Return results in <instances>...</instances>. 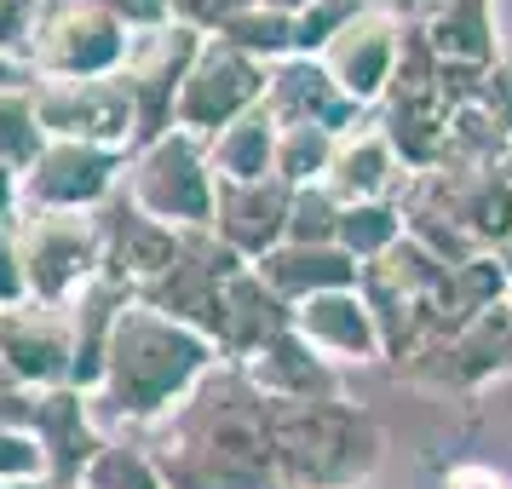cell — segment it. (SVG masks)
Segmentation results:
<instances>
[{"mask_svg":"<svg viewBox=\"0 0 512 489\" xmlns=\"http://www.w3.org/2000/svg\"><path fill=\"white\" fill-rule=\"evenodd\" d=\"M133 443H144L167 489H277L271 403L236 363H213L185 403Z\"/></svg>","mask_w":512,"mask_h":489,"instance_id":"1","label":"cell"},{"mask_svg":"<svg viewBox=\"0 0 512 489\" xmlns=\"http://www.w3.org/2000/svg\"><path fill=\"white\" fill-rule=\"evenodd\" d=\"M225 363L213 340H202L196 328L173 323L150 305H127L116 317L110 351H104V374L87 392L93 420L104 438H144L156 420H167L190 397V386Z\"/></svg>","mask_w":512,"mask_h":489,"instance_id":"2","label":"cell"},{"mask_svg":"<svg viewBox=\"0 0 512 489\" xmlns=\"http://www.w3.org/2000/svg\"><path fill=\"white\" fill-rule=\"evenodd\" d=\"M386 461V426L351 403H271L277 489H369Z\"/></svg>","mask_w":512,"mask_h":489,"instance_id":"3","label":"cell"},{"mask_svg":"<svg viewBox=\"0 0 512 489\" xmlns=\"http://www.w3.org/2000/svg\"><path fill=\"white\" fill-rule=\"evenodd\" d=\"M213 185L219 179L208 162V139L179 127L139 144L121 167V196L173 231H213Z\"/></svg>","mask_w":512,"mask_h":489,"instance_id":"4","label":"cell"},{"mask_svg":"<svg viewBox=\"0 0 512 489\" xmlns=\"http://www.w3.org/2000/svg\"><path fill=\"white\" fill-rule=\"evenodd\" d=\"M507 374H512V305L478 311L461 328L426 334L397 363V380H409L420 392H438V397H478L484 386L507 380Z\"/></svg>","mask_w":512,"mask_h":489,"instance_id":"5","label":"cell"},{"mask_svg":"<svg viewBox=\"0 0 512 489\" xmlns=\"http://www.w3.org/2000/svg\"><path fill=\"white\" fill-rule=\"evenodd\" d=\"M236 271H248V259L231 254L213 231H179V259L167 265L162 277L144 282L133 300L150 305V311H162V317H173V323L196 328L225 357V282Z\"/></svg>","mask_w":512,"mask_h":489,"instance_id":"6","label":"cell"},{"mask_svg":"<svg viewBox=\"0 0 512 489\" xmlns=\"http://www.w3.org/2000/svg\"><path fill=\"white\" fill-rule=\"evenodd\" d=\"M397 208H426L449 219L478 254H501L512 242V173L507 167H432L409 173Z\"/></svg>","mask_w":512,"mask_h":489,"instance_id":"7","label":"cell"},{"mask_svg":"<svg viewBox=\"0 0 512 489\" xmlns=\"http://www.w3.org/2000/svg\"><path fill=\"white\" fill-rule=\"evenodd\" d=\"M127 35L110 12H98L87 0H47L41 18L29 29L24 64L35 81H93V75H116L127 58Z\"/></svg>","mask_w":512,"mask_h":489,"instance_id":"8","label":"cell"},{"mask_svg":"<svg viewBox=\"0 0 512 489\" xmlns=\"http://www.w3.org/2000/svg\"><path fill=\"white\" fill-rule=\"evenodd\" d=\"M0 426H18V432H29V438L41 443L47 484H64V489L81 484L87 461L104 449L93 403H87V392H75V386H41V392L18 386L12 397H0Z\"/></svg>","mask_w":512,"mask_h":489,"instance_id":"9","label":"cell"},{"mask_svg":"<svg viewBox=\"0 0 512 489\" xmlns=\"http://www.w3.org/2000/svg\"><path fill=\"white\" fill-rule=\"evenodd\" d=\"M259 104H265V64L236 52L231 41L208 35L179 98H173V127L196 133V139H213V133H225L231 121H242Z\"/></svg>","mask_w":512,"mask_h":489,"instance_id":"10","label":"cell"},{"mask_svg":"<svg viewBox=\"0 0 512 489\" xmlns=\"http://www.w3.org/2000/svg\"><path fill=\"white\" fill-rule=\"evenodd\" d=\"M202 52V35L185 24H156V29H133L127 35V58H121V87L133 98V116H139V133H133V150L150 139L173 133V98L185 87L190 64Z\"/></svg>","mask_w":512,"mask_h":489,"instance_id":"11","label":"cell"},{"mask_svg":"<svg viewBox=\"0 0 512 489\" xmlns=\"http://www.w3.org/2000/svg\"><path fill=\"white\" fill-rule=\"evenodd\" d=\"M18 254H24L29 300L70 305L98 277L93 213H18Z\"/></svg>","mask_w":512,"mask_h":489,"instance_id":"12","label":"cell"},{"mask_svg":"<svg viewBox=\"0 0 512 489\" xmlns=\"http://www.w3.org/2000/svg\"><path fill=\"white\" fill-rule=\"evenodd\" d=\"M35 121L47 139H75V144H104L133 156V98L121 87V75H93V81H35Z\"/></svg>","mask_w":512,"mask_h":489,"instance_id":"13","label":"cell"},{"mask_svg":"<svg viewBox=\"0 0 512 489\" xmlns=\"http://www.w3.org/2000/svg\"><path fill=\"white\" fill-rule=\"evenodd\" d=\"M121 167H127V150L47 139L41 156L18 173V185H24V213H93L104 196H116Z\"/></svg>","mask_w":512,"mask_h":489,"instance_id":"14","label":"cell"},{"mask_svg":"<svg viewBox=\"0 0 512 489\" xmlns=\"http://www.w3.org/2000/svg\"><path fill=\"white\" fill-rule=\"evenodd\" d=\"M93 231H98V277L121 282L133 294L179 259V231L162 225V219H150L144 208H133L121 196V185H116V196H104L93 208Z\"/></svg>","mask_w":512,"mask_h":489,"instance_id":"15","label":"cell"},{"mask_svg":"<svg viewBox=\"0 0 512 489\" xmlns=\"http://www.w3.org/2000/svg\"><path fill=\"white\" fill-rule=\"evenodd\" d=\"M397 52H403V24H397L392 12L369 6L363 18H351V24L317 52V64H323L328 81H334L357 110H374V104L386 98V87H392Z\"/></svg>","mask_w":512,"mask_h":489,"instance_id":"16","label":"cell"},{"mask_svg":"<svg viewBox=\"0 0 512 489\" xmlns=\"http://www.w3.org/2000/svg\"><path fill=\"white\" fill-rule=\"evenodd\" d=\"M70 317L64 305L18 300L0 311V369L18 386L41 392V386H70Z\"/></svg>","mask_w":512,"mask_h":489,"instance_id":"17","label":"cell"},{"mask_svg":"<svg viewBox=\"0 0 512 489\" xmlns=\"http://www.w3.org/2000/svg\"><path fill=\"white\" fill-rule=\"evenodd\" d=\"M265 110L277 127H323L334 139H346L357 127H369V110H357L317 58H282L265 70Z\"/></svg>","mask_w":512,"mask_h":489,"instance_id":"18","label":"cell"},{"mask_svg":"<svg viewBox=\"0 0 512 489\" xmlns=\"http://www.w3.org/2000/svg\"><path fill=\"white\" fill-rule=\"evenodd\" d=\"M288 208H294V190L282 179H254V185L219 179L213 185V236L254 265L288 242Z\"/></svg>","mask_w":512,"mask_h":489,"instance_id":"19","label":"cell"},{"mask_svg":"<svg viewBox=\"0 0 512 489\" xmlns=\"http://www.w3.org/2000/svg\"><path fill=\"white\" fill-rule=\"evenodd\" d=\"M294 334L317 351L334 369H351V363H386L380 351V328H374L369 305L357 288H334V294H317V300L294 305Z\"/></svg>","mask_w":512,"mask_h":489,"instance_id":"20","label":"cell"},{"mask_svg":"<svg viewBox=\"0 0 512 489\" xmlns=\"http://www.w3.org/2000/svg\"><path fill=\"white\" fill-rule=\"evenodd\" d=\"M236 369L254 380V392L265 397V403H334V397H346L340 369L323 363L294 328L277 334V340H265V346H259L254 357H242Z\"/></svg>","mask_w":512,"mask_h":489,"instance_id":"21","label":"cell"},{"mask_svg":"<svg viewBox=\"0 0 512 489\" xmlns=\"http://www.w3.org/2000/svg\"><path fill=\"white\" fill-rule=\"evenodd\" d=\"M409 179V167L397 162V150L386 144L380 127H357L346 139H334V162H328L323 185L340 196V202H397V190Z\"/></svg>","mask_w":512,"mask_h":489,"instance_id":"22","label":"cell"},{"mask_svg":"<svg viewBox=\"0 0 512 489\" xmlns=\"http://www.w3.org/2000/svg\"><path fill=\"white\" fill-rule=\"evenodd\" d=\"M254 271H259V282H265L271 294H282L288 305L334 294V288H357V277H363V265L351 254H340L334 242H282V248H271L265 259H254Z\"/></svg>","mask_w":512,"mask_h":489,"instance_id":"23","label":"cell"},{"mask_svg":"<svg viewBox=\"0 0 512 489\" xmlns=\"http://www.w3.org/2000/svg\"><path fill=\"white\" fill-rule=\"evenodd\" d=\"M133 305V288H121L110 277H93L70 305H64V317H70V386L75 392H93L98 374H104V351H110V334H116V317Z\"/></svg>","mask_w":512,"mask_h":489,"instance_id":"24","label":"cell"},{"mask_svg":"<svg viewBox=\"0 0 512 489\" xmlns=\"http://www.w3.org/2000/svg\"><path fill=\"white\" fill-rule=\"evenodd\" d=\"M288 328H294V305L282 300V294H271V288L259 282L254 265L225 282V363L254 357L265 340H277Z\"/></svg>","mask_w":512,"mask_h":489,"instance_id":"25","label":"cell"},{"mask_svg":"<svg viewBox=\"0 0 512 489\" xmlns=\"http://www.w3.org/2000/svg\"><path fill=\"white\" fill-rule=\"evenodd\" d=\"M426 47L438 52L443 64L455 70H495L501 52H495V0H455L449 12H438L432 24L420 29Z\"/></svg>","mask_w":512,"mask_h":489,"instance_id":"26","label":"cell"},{"mask_svg":"<svg viewBox=\"0 0 512 489\" xmlns=\"http://www.w3.org/2000/svg\"><path fill=\"white\" fill-rule=\"evenodd\" d=\"M208 162H213V179H236V185L277 179V121H271V110L259 104L242 121H231L225 133H213Z\"/></svg>","mask_w":512,"mask_h":489,"instance_id":"27","label":"cell"},{"mask_svg":"<svg viewBox=\"0 0 512 489\" xmlns=\"http://www.w3.org/2000/svg\"><path fill=\"white\" fill-rule=\"evenodd\" d=\"M512 144L507 133L489 121L484 104H461L449 116V133H443V162L438 167H507Z\"/></svg>","mask_w":512,"mask_h":489,"instance_id":"28","label":"cell"},{"mask_svg":"<svg viewBox=\"0 0 512 489\" xmlns=\"http://www.w3.org/2000/svg\"><path fill=\"white\" fill-rule=\"evenodd\" d=\"M397 236H403V213H397V202H351V208H340L334 248L351 254L357 265H374Z\"/></svg>","mask_w":512,"mask_h":489,"instance_id":"29","label":"cell"},{"mask_svg":"<svg viewBox=\"0 0 512 489\" xmlns=\"http://www.w3.org/2000/svg\"><path fill=\"white\" fill-rule=\"evenodd\" d=\"M75 489H167V484H162V472H156V461L144 455V443L104 438V449L87 461Z\"/></svg>","mask_w":512,"mask_h":489,"instance_id":"30","label":"cell"},{"mask_svg":"<svg viewBox=\"0 0 512 489\" xmlns=\"http://www.w3.org/2000/svg\"><path fill=\"white\" fill-rule=\"evenodd\" d=\"M219 41H231L236 52H248V58H259V64L271 70L282 58H294V18H288V12H271V6H254V12H242L236 24L219 29Z\"/></svg>","mask_w":512,"mask_h":489,"instance_id":"31","label":"cell"},{"mask_svg":"<svg viewBox=\"0 0 512 489\" xmlns=\"http://www.w3.org/2000/svg\"><path fill=\"white\" fill-rule=\"evenodd\" d=\"M334 162V133L323 127H277V179L288 190L317 185Z\"/></svg>","mask_w":512,"mask_h":489,"instance_id":"32","label":"cell"},{"mask_svg":"<svg viewBox=\"0 0 512 489\" xmlns=\"http://www.w3.org/2000/svg\"><path fill=\"white\" fill-rule=\"evenodd\" d=\"M41 144H47V133H41V121H35L29 87H0V162L24 173V167L41 156Z\"/></svg>","mask_w":512,"mask_h":489,"instance_id":"33","label":"cell"},{"mask_svg":"<svg viewBox=\"0 0 512 489\" xmlns=\"http://www.w3.org/2000/svg\"><path fill=\"white\" fill-rule=\"evenodd\" d=\"M374 0H311L305 12H294V58H317V52L351 24V18H363Z\"/></svg>","mask_w":512,"mask_h":489,"instance_id":"34","label":"cell"},{"mask_svg":"<svg viewBox=\"0 0 512 489\" xmlns=\"http://www.w3.org/2000/svg\"><path fill=\"white\" fill-rule=\"evenodd\" d=\"M340 196L317 179V185H300L294 190V208H288V242H334L340 231Z\"/></svg>","mask_w":512,"mask_h":489,"instance_id":"35","label":"cell"},{"mask_svg":"<svg viewBox=\"0 0 512 489\" xmlns=\"http://www.w3.org/2000/svg\"><path fill=\"white\" fill-rule=\"evenodd\" d=\"M47 478V455L41 443L18 432V426H0V489H29Z\"/></svg>","mask_w":512,"mask_h":489,"instance_id":"36","label":"cell"},{"mask_svg":"<svg viewBox=\"0 0 512 489\" xmlns=\"http://www.w3.org/2000/svg\"><path fill=\"white\" fill-rule=\"evenodd\" d=\"M259 0H167V18L173 24H185V29H196L202 41L208 35H219L225 24H236L242 12H254Z\"/></svg>","mask_w":512,"mask_h":489,"instance_id":"37","label":"cell"},{"mask_svg":"<svg viewBox=\"0 0 512 489\" xmlns=\"http://www.w3.org/2000/svg\"><path fill=\"white\" fill-rule=\"evenodd\" d=\"M478 104L489 110V121L507 133L512 144V58H501L495 70H484V81H478Z\"/></svg>","mask_w":512,"mask_h":489,"instance_id":"38","label":"cell"},{"mask_svg":"<svg viewBox=\"0 0 512 489\" xmlns=\"http://www.w3.org/2000/svg\"><path fill=\"white\" fill-rule=\"evenodd\" d=\"M41 6H47V0H0V52L24 58L29 29H35V18H41Z\"/></svg>","mask_w":512,"mask_h":489,"instance_id":"39","label":"cell"},{"mask_svg":"<svg viewBox=\"0 0 512 489\" xmlns=\"http://www.w3.org/2000/svg\"><path fill=\"white\" fill-rule=\"evenodd\" d=\"M29 300L24 282V254H18V225H0V311Z\"/></svg>","mask_w":512,"mask_h":489,"instance_id":"40","label":"cell"},{"mask_svg":"<svg viewBox=\"0 0 512 489\" xmlns=\"http://www.w3.org/2000/svg\"><path fill=\"white\" fill-rule=\"evenodd\" d=\"M87 6L110 12V18H116V24H127V29H156V24H167V0H87Z\"/></svg>","mask_w":512,"mask_h":489,"instance_id":"41","label":"cell"},{"mask_svg":"<svg viewBox=\"0 0 512 489\" xmlns=\"http://www.w3.org/2000/svg\"><path fill=\"white\" fill-rule=\"evenodd\" d=\"M438 489H512V478L501 472V466H489V461H455L449 472H443Z\"/></svg>","mask_w":512,"mask_h":489,"instance_id":"42","label":"cell"},{"mask_svg":"<svg viewBox=\"0 0 512 489\" xmlns=\"http://www.w3.org/2000/svg\"><path fill=\"white\" fill-rule=\"evenodd\" d=\"M374 6H380V12H392L397 24H409V29H426L432 18H438V12H449L455 0H374Z\"/></svg>","mask_w":512,"mask_h":489,"instance_id":"43","label":"cell"},{"mask_svg":"<svg viewBox=\"0 0 512 489\" xmlns=\"http://www.w3.org/2000/svg\"><path fill=\"white\" fill-rule=\"evenodd\" d=\"M24 213V185H18V167L0 162V225H18Z\"/></svg>","mask_w":512,"mask_h":489,"instance_id":"44","label":"cell"},{"mask_svg":"<svg viewBox=\"0 0 512 489\" xmlns=\"http://www.w3.org/2000/svg\"><path fill=\"white\" fill-rule=\"evenodd\" d=\"M259 6H271V12H288V18H294V12H305V6H311V0H259Z\"/></svg>","mask_w":512,"mask_h":489,"instance_id":"45","label":"cell"},{"mask_svg":"<svg viewBox=\"0 0 512 489\" xmlns=\"http://www.w3.org/2000/svg\"><path fill=\"white\" fill-rule=\"evenodd\" d=\"M12 392H18V380H12V374L0 369V397H12Z\"/></svg>","mask_w":512,"mask_h":489,"instance_id":"46","label":"cell"},{"mask_svg":"<svg viewBox=\"0 0 512 489\" xmlns=\"http://www.w3.org/2000/svg\"><path fill=\"white\" fill-rule=\"evenodd\" d=\"M29 489H64V484H47V478H41V484H29Z\"/></svg>","mask_w":512,"mask_h":489,"instance_id":"47","label":"cell"},{"mask_svg":"<svg viewBox=\"0 0 512 489\" xmlns=\"http://www.w3.org/2000/svg\"><path fill=\"white\" fill-rule=\"evenodd\" d=\"M507 305H512V294H507Z\"/></svg>","mask_w":512,"mask_h":489,"instance_id":"48","label":"cell"}]
</instances>
